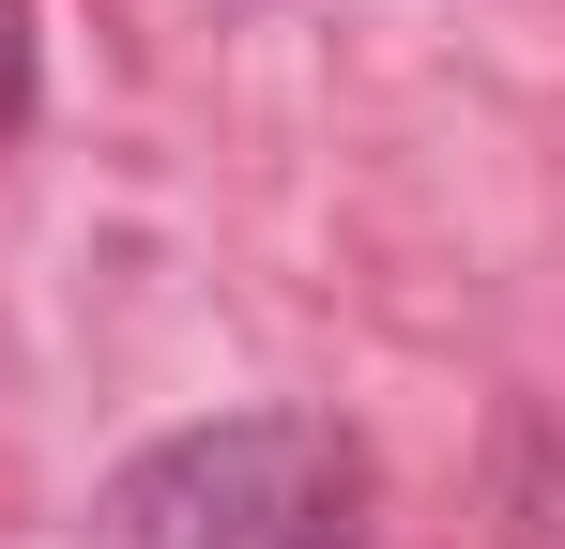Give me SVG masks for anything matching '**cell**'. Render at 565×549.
Instances as JSON below:
<instances>
[{"instance_id": "cell-1", "label": "cell", "mask_w": 565, "mask_h": 549, "mask_svg": "<svg viewBox=\"0 0 565 549\" xmlns=\"http://www.w3.org/2000/svg\"><path fill=\"white\" fill-rule=\"evenodd\" d=\"M93 549H367V443L337 412H214L107 473Z\"/></svg>"}, {"instance_id": "cell-2", "label": "cell", "mask_w": 565, "mask_h": 549, "mask_svg": "<svg viewBox=\"0 0 565 549\" xmlns=\"http://www.w3.org/2000/svg\"><path fill=\"white\" fill-rule=\"evenodd\" d=\"M0 122H31V0H0Z\"/></svg>"}]
</instances>
